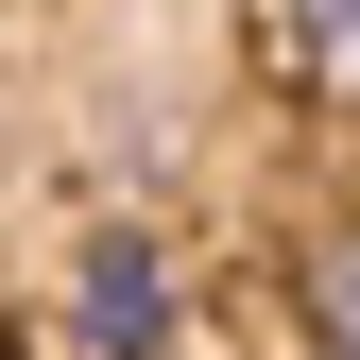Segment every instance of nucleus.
<instances>
[{
    "label": "nucleus",
    "mask_w": 360,
    "mask_h": 360,
    "mask_svg": "<svg viewBox=\"0 0 360 360\" xmlns=\"http://www.w3.org/2000/svg\"><path fill=\"white\" fill-rule=\"evenodd\" d=\"M257 52H275L309 103H360V0H257Z\"/></svg>",
    "instance_id": "obj_2"
},
{
    "label": "nucleus",
    "mask_w": 360,
    "mask_h": 360,
    "mask_svg": "<svg viewBox=\"0 0 360 360\" xmlns=\"http://www.w3.org/2000/svg\"><path fill=\"white\" fill-rule=\"evenodd\" d=\"M69 360H189V257L155 223H86L69 240Z\"/></svg>",
    "instance_id": "obj_1"
},
{
    "label": "nucleus",
    "mask_w": 360,
    "mask_h": 360,
    "mask_svg": "<svg viewBox=\"0 0 360 360\" xmlns=\"http://www.w3.org/2000/svg\"><path fill=\"white\" fill-rule=\"evenodd\" d=\"M309 360H360V223L309 240Z\"/></svg>",
    "instance_id": "obj_3"
},
{
    "label": "nucleus",
    "mask_w": 360,
    "mask_h": 360,
    "mask_svg": "<svg viewBox=\"0 0 360 360\" xmlns=\"http://www.w3.org/2000/svg\"><path fill=\"white\" fill-rule=\"evenodd\" d=\"M0 360H18V343H0Z\"/></svg>",
    "instance_id": "obj_4"
}]
</instances>
